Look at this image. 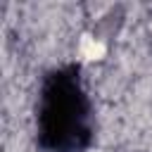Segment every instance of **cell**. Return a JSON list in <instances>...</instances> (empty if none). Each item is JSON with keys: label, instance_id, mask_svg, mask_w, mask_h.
<instances>
[{"label": "cell", "instance_id": "6da1fadb", "mask_svg": "<svg viewBox=\"0 0 152 152\" xmlns=\"http://www.w3.org/2000/svg\"><path fill=\"white\" fill-rule=\"evenodd\" d=\"M40 142L48 152H76L90 133V109L74 69L52 74L40 95Z\"/></svg>", "mask_w": 152, "mask_h": 152}]
</instances>
